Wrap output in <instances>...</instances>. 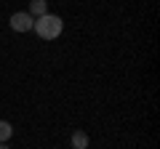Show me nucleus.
<instances>
[{"label":"nucleus","instance_id":"nucleus-1","mask_svg":"<svg viewBox=\"0 0 160 149\" xmlns=\"http://www.w3.org/2000/svg\"><path fill=\"white\" fill-rule=\"evenodd\" d=\"M32 29L38 32V37H43V40H53V37H59L64 29V22L59 16H53V13H46V16L35 19Z\"/></svg>","mask_w":160,"mask_h":149},{"label":"nucleus","instance_id":"nucleus-2","mask_svg":"<svg viewBox=\"0 0 160 149\" xmlns=\"http://www.w3.org/2000/svg\"><path fill=\"white\" fill-rule=\"evenodd\" d=\"M32 24H35V19L29 16L27 11L13 13V16H11V29H13V32H29V29H32Z\"/></svg>","mask_w":160,"mask_h":149},{"label":"nucleus","instance_id":"nucleus-3","mask_svg":"<svg viewBox=\"0 0 160 149\" xmlns=\"http://www.w3.org/2000/svg\"><path fill=\"white\" fill-rule=\"evenodd\" d=\"M29 16H32V19H40V16H46V13H48V3H46V0H29Z\"/></svg>","mask_w":160,"mask_h":149},{"label":"nucleus","instance_id":"nucleus-4","mask_svg":"<svg viewBox=\"0 0 160 149\" xmlns=\"http://www.w3.org/2000/svg\"><path fill=\"white\" fill-rule=\"evenodd\" d=\"M72 147H75V149H86V147H88V133L75 131V133H72Z\"/></svg>","mask_w":160,"mask_h":149},{"label":"nucleus","instance_id":"nucleus-5","mask_svg":"<svg viewBox=\"0 0 160 149\" xmlns=\"http://www.w3.org/2000/svg\"><path fill=\"white\" fill-rule=\"evenodd\" d=\"M11 136H13V128H11V123L0 120V144H6Z\"/></svg>","mask_w":160,"mask_h":149},{"label":"nucleus","instance_id":"nucleus-6","mask_svg":"<svg viewBox=\"0 0 160 149\" xmlns=\"http://www.w3.org/2000/svg\"><path fill=\"white\" fill-rule=\"evenodd\" d=\"M0 149H8V147H6V144H0Z\"/></svg>","mask_w":160,"mask_h":149}]
</instances>
